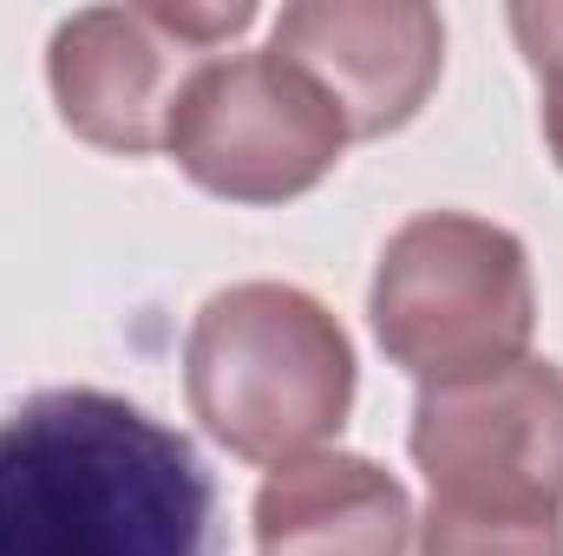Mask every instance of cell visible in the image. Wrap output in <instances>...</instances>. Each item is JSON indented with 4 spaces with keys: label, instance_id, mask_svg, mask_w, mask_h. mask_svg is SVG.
Wrapping results in <instances>:
<instances>
[{
    "label": "cell",
    "instance_id": "cell-1",
    "mask_svg": "<svg viewBox=\"0 0 563 556\" xmlns=\"http://www.w3.org/2000/svg\"><path fill=\"white\" fill-rule=\"evenodd\" d=\"M217 485L184 432L99 387L0 419V556H210Z\"/></svg>",
    "mask_w": 563,
    "mask_h": 556
},
{
    "label": "cell",
    "instance_id": "cell-2",
    "mask_svg": "<svg viewBox=\"0 0 563 556\" xmlns=\"http://www.w3.org/2000/svg\"><path fill=\"white\" fill-rule=\"evenodd\" d=\"M184 393L223 452L288 465L347 425L354 341L295 281H230L190 321Z\"/></svg>",
    "mask_w": 563,
    "mask_h": 556
},
{
    "label": "cell",
    "instance_id": "cell-3",
    "mask_svg": "<svg viewBox=\"0 0 563 556\" xmlns=\"http://www.w3.org/2000/svg\"><path fill=\"white\" fill-rule=\"evenodd\" d=\"M367 314L380 354L420 387L511 367L531 354L538 334L531 256L511 230L485 216L426 210L387 236Z\"/></svg>",
    "mask_w": 563,
    "mask_h": 556
},
{
    "label": "cell",
    "instance_id": "cell-4",
    "mask_svg": "<svg viewBox=\"0 0 563 556\" xmlns=\"http://www.w3.org/2000/svg\"><path fill=\"white\" fill-rule=\"evenodd\" d=\"M164 151L210 197L288 203L341 164L347 125L334 99L282 53H217L184 86Z\"/></svg>",
    "mask_w": 563,
    "mask_h": 556
},
{
    "label": "cell",
    "instance_id": "cell-5",
    "mask_svg": "<svg viewBox=\"0 0 563 556\" xmlns=\"http://www.w3.org/2000/svg\"><path fill=\"white\" fill-rule=\"evenodd\" d=\"M256 20L250 0L230 7H86L59 20L46 79L73 138L144 157L170 132L184 86Z\"/></svg>",
    "mask_w": 563,
    "mask_h": 556
},
{
    "label": "cell",
    "instance_id": "cell-6",
    "mask_svg": "<svg viewBox=\"0 0 563 556\" xmlns=\"http://www.w3.org/2000/svg\"><path fill=\"white\" fill-rule=\"evenodd\" d=\"M407 445L432 504L563 511V367L525 354L472 380L420 387Z\"/></svg>",
    "mask_w": 563,
    "mask_h": 556
},
{
    "label": "cell",
    "instance_id": "cell-7",
    "mask_svg": "<svg viewBox=\"0 0 563 556\" xmlns=\"http://www.w3.org/2000/svg\"><path fill=\"white\" fill-rule=\"evenodd\" d=\"M269 53L301 66L341 112L347 138H387L420 119L445 66V20L426 0H295Z\"/></svg>",
    "mask_w": 563,
    "mask_h": 556
},
{
    "label": "cell",
    "instance_id": "cell-8",
    "mask_svg": "<svg viewBox=\"0 0 563 556\" xmlns=\"http://www.w3.org/2000/svg\"><path fill=\"white\" fill-rule=\"evenodd\" d=\"M250 518L263 556H407L413 544L407 485L361 452H308L276 465Z\"/></svg>",
    "mask_w": 563,
    "mask_h": 556
},
{
    "label": "cell",
    "instance_id": "cell-9",
    "mask_svg": "<svg viewBox=\"0 0 563 556\" xmlns=\"http://www.w3.org/2000/svg\"><path fill=\"white\" fill-rule=\"evenodd\" d=\"M413 556H563V511L525 504H426Z\"/></svg>",
    "mask_w": 563,
    "mask_h": 556
},
{
    "label": "cell",
    "instance_id": "cell-10",
    "mask_svg": "<svg viewBox=\"0 0 563 556\" xmlns=\"http://www.w3.org/2000/svg\"><path fill=\"white\" fill-rule=\"evenodd\" d=\"M511 33L538 73V92H544V138H551V157L563 170V7L544 0V7H511Z\"/></svg>",
    "mask_w": 563,
    "mask_h": 556
}]
</instances>
